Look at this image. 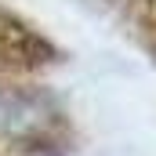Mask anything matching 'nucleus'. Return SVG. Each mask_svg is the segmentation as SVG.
<instances>
[{
    "mask_svg": "<svg viewBox=\"0 0 156 156\" xmlns=\"http://www.w3.org/2000/svg\"><path fill=\"white\" fill-rule=\"evenodd\" d=\"M55 62V47L33 26L0 7V73H33Z\"/></svg>",
    "mask_w": 156,
    "mask_h": 156,
    "instance_id": "1",
    "label": "nucleus"
}]
</instances>
